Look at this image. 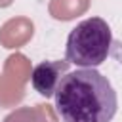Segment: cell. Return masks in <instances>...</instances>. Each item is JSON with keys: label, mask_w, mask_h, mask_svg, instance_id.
<instances>
[{"label": "cell", "mask_w": 122, "mask_h": 122, "mask_svg": "<svg viewBox=\"0 0 122 122\" xmlns=\"http://www.w3.org/2000/svg\"><path fill=\"white\" fill-rule=\"evenodd\" d=\"M32 30H34V25L29 19L25 17L10 19L0 29V44L4 48H19L30 40Z\"/></svg>", "instance_id": "277c9868"}, {"label": "cell", "mask_w": 122, "mask_h": 122, "mask_svg": "<svg viewBox=\"0 0 122 122\" xmlns=\"http://www.w3.org/2000/svg\"><path fill=\"white\" fill-rule=\"evenodd\" d=\"M111 42L112 36L107 21L101 17H88L69 32L65 57L76 67L95 69L107 59Z\"/></svg>", "instance_id": "7a4b0ae2"}, {"label": "cell", "mask_w": 122, "mask_h": 122, "mask_svg": "<svg viewBox=\"0 0 122 122\" xmlns=\"http://www.w3.org/2000/svg\"><path fill=\"white\" fill-rule=\"evenodd\" d=\"M90 8V0H51L48 10L57 21H71Z\"/></svg>", "instance_id": "5b68a950"}, {"label": "cell", "mask_w": 122, "mask_h": 122, "mask_svg": "<svg viewBox=\"0 0 122 122\" xmlns=\"http://www.w3.org/2000/svg\"><path fill=\"white\" fill-rule=\"evenodd\" d=\"M53 97L63 122H111L118 109L114 88L95 69L67 72L59 80Z\"/></svg>", "instance_id": "6da1fadb"}, {"label": "cell", "mask_w": 122, "mask_h": 122, "mask_svg": "<svg viewBox=\"0 0 122 122\" xmlns=\"http://www.w3.org/2000/svg\"><path fill=\"white\" fill-rule=\"evenodd\" d=\"M0 92H2V78H0Z\"/></svg>", "instance_id": "ba28073f"}, {"label": "cell", "mask_w": 122, "mask_h": 122, "mask_svg": "<svg viewBox=\"0 0 122 122\" xmlns=\"http://www.w3.org/2000/svg\"><path fill=\"white\" fill-rule=\"evenodd\" d=\"M11 2H13V0H0V8H8Z\"/></svg>", "instance_id": "52a82bcc"}, {"label": "cell", "mask_w": 122, "mask_h": 122, "mask_svg": "<svg viewBox=\"0 0 122 122\" xmlns=\"http://www.w3.org/2000/svg\"><path fill=\"white\" fill-rule=\"evenodd\" d=\"M4 122H40L38 118V111L36 109H30V107H21V109H15L13 112H10Z\"/></svg>", "instance_id": "8992f818"}, {"label": "cell", "mask_w": 122, "mask_h": 122, "mask_svg": "<svg viewBox=\"0 0 122 122\" xmlns=\"http://www.w3.org/2000/svg\"><path fill=\"white\" fill-rule=\"evenodd\" d=\"M67 69H69V61H42V63H38L30 72L32 88L40 95L51 97L57 90L59 80L63 78L61 74H67Z\"/></svg>", "instance_id": "3957f363"}]
</instances>
